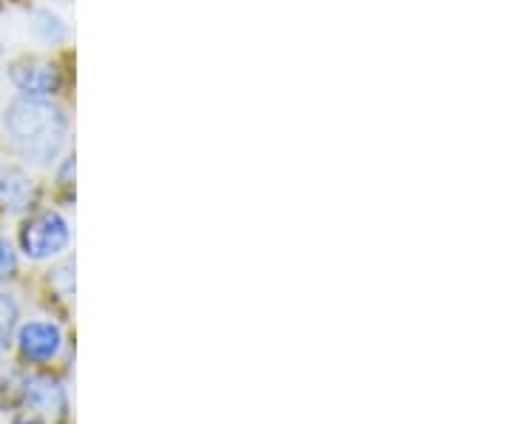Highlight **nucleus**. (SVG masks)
Masks as SVG:
<instances>
[{
  "label": "nucleus",
  "instance_id": "11",
  "mask_svg": "<svg viewBox=\"0 0 512 424\" xmlns=\"http://www.w3.org/2000/svg\"><path fill=\"white\" fill-rule=\"evenodd\" d=\"M0 57H3V43H0Z\"/></svg>",
  "mask_w": 512,
  "mask_h": 424
},
{
  "label": "nucleus",
  "instance_id": "10",
  "mask_svg": "<svg viewBox=\"0 0 512 424\" xmlns=\"http://www.w3.org/2000/svg\"><path fill=\"white\" fill-rule=\"evenodd\" d=\"M9 424H43L37 416H18V419H12Z\"/></svg>",
  "mask_w": 512,
  "mask_h": 424
},
{
  "label": "nucleus",
  "instance_id": "3",
  "mask_svg": "<svg viewBox=\"0 0 512 424\" xmlns=\"http://www.w3.org/2000/svg\"><path fill=\"white\" fill-rule=\"evenodd\" d=\"M9 83L20 97H55L63 86V77L52 60L46 57H18L9 63Z\"/></svg>",
  "mask_w": 512,
  "mask_h": 424
},
{
  "label": "nucleus",
  "instance_id": "1",
  "mask_svg": "<svg viewBox=\"0 0 512 424\" xmlns=\"http://www.w3.org/2000/svg\"><path fill=\"white\" fill-rule=\"evenodd\" d=\"M0 126L26 166H52L69 143V117L49 97H12L0 114Z\"/></svg>",
  "mask_w": 512,
  "mask_h": 424
},
{
  "label": "nucleus",
  "instance_id": "4",
  "mask_svg": "<svg viewBox=\"0 0 512 424\" xmlns=\"http://www.w3.org/2000/svg\"><path fill=\"white\" fill-rule=\"evenodd\" d=\"M20 356L32 365H46L52 362L60 348H63V331L52 319H29L18 325L15 331Z\"/></svg>",
  "mask_w": 512,
  "mask_h": 424
},
{
  "label": "nucleus",
  "instance_id": "7",
  "mask_svg": "<svg viewBox=\"0 0 512 424\" xmlns=\"http://www.w3.org/2000/svg\"><path fill=\"white\" fill-rule=\"evenodd\" d=\"M29 29H32V37L43 46H60L69 40V26L52 9H35L29 15Z\"/></svg>",
  "mask_w": 512,
  "mask_h": 424
},
{
  "label": "nucleus",
  "instance_id": "2",
  "mask_svg": "<svg viewBox=\"0 0 512 424\" xmlns=\"http://www.w3.org/2000/svg\"><path fill=\"white\" fill-rule=\"evenodd\" d=\"M72 242V231L66 217L55 208L35 211L32 217L20 222L18 245L20 254L32 262H46V259L60 257Z\"/></svg>",
  "mask_w": 512,
  "mask_h": 424
},
{
  "label": "nucleus",
  "instance_id": "9",
  "mask_svg": "<svg viewBox=\"0 0 512 424\" xmlns=\"http://www.w3.org/2000/svg\"><path fill=\"white\" fill-rule=\"evenodd\" d=\"M15 268H18V254H15V248H12V242L6 240V234L0 231V282L12 277Z\"/></svg>",
  "mask_w": 512,
  "mask_h": 424
},
{
  "label": "nucleus",
  "instance_id": "8",
  "mask_svg": "<svg viewBox=\"0 0 512 424\" xmlns=\"http://www.w3.org/2000/svg\"><path fill=\"white\" fill-rule=\"evenodd\" d=\"M20 325V305L18 299L6 291H0V353L9 351L15 342V331Z\"/></svg>",
  "mask_w": 512,
  "mask_h": 424
},
{
  "label": "nucleus",
  "instance_id": "5",
  "mask_svg": "<svg viewBox=\"0 0 512 424\" xmlns=\"http://www.w3.org/2000/svg\"><path fill=\"white\" fill-rule=\"evenodd\" d=\"M18 396L23 405L43 416H63L69 407L63 385L46 373H23L18 379Z\"/></svg>",
  "mask_w": 512,
  "mask_h": 424
},
{
  "label": "nucleus",
  "instance_id": "6",
  "mask_svg": "<svg viewBox=\"0 0 512 424\" xmlns=\"http://www.w3.org/2000/svg\"><path fill=\"white\" fill-rule=\"evenodd\" d=\"M35 180L20 166L3 163L0 166V211L20 214L35 205Z\"/></svg>",
  "mask_w": 512,
  "mask_h": 424
}]
</instances>
